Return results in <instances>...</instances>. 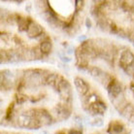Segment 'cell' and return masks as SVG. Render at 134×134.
Here are the masks:
<instances>
[{
	"instance_id": "obj_1",
	"label": "cell",
	"mask_w": 134,
	"mask_h": 134,
	"mask_svg": "<svg viewBox=\"0 0 134 134\" xmlns=\"http://www.w3.org/2000/svg\"><path fill=\"white\" fill-rule=\"evenodd\" d=\"M29 114L31 117H36L40 121L42 126H47L53 124V117L50 114V112L46 109H41V108H36L29 111Z\"/></svg>"
},
{
	"instance_id": "obj_2",
	"label": "cell",
	"mask_w": 134,
	"mask_h": 134,
	"mask_svg": "<svg viewBox=\"0 0 134 134\" xmlns=\"http://www.w3.org/2000/svg\"><path fill=\"white\" fill-rule=\"evenodd\" d=\"M119 63L122 69H125L127 66L134 63V54L128 49L121 51L119 57Z\"/></svg>"
},
{
	"instance_id": "obj_3",
	"label": "cell",
	"mask_w": 134,
	"mask_h": 134,
	"mask_svg": "<svg viewBox=\"0 0 134 134\" xmlns=\"http://www.w3.org/2000/svg\"><path fill=\"white\" fill-rule=\"evenodd\" d=\"M108 93L110 95V98L113 99V98H116L117 96L121 95V93H124L122 91V87H121V83L119 82L116 79H113V81L110 83V85L108 86L107 87Z\"/></svg>"
},
{
	"instance_id": "obj_4",
	"label": "cell",
	"mask_w": 134,
	"mask_h": 134,
	"mask_svg": "<svg viewBox=\"0 0 134 134\" xmlns=\"http://www.w3.org/2000/svg\"><path fill=\"white\" fill-rule=\"evenodd\" d=\"M26 33L28 37H30V38H39L44 33V29L38 23L32 20L28 28H27Z\"/></svg>"
},
{
	"instance_id": "obj_5",
	"label": "cell",
	"mask_w": 134,
	"mask_h": 134,
	"mask_svg": "<svg viewBox=\"0 0 134 134\" xmlns=\"http://www.w3.org/2000/svg\"><path fill=\"white\" fill-rule=\"evenodd\" d=\"M74 85H75V87L77 90L78 93L82 95V96H85L90 91V85L81 77H75Z\"/></svg>"
},
{
	"instance_id": "obj_6",
	"label": "cell",
	"mask_w": 134,
	"mask_h": 134,
	"mask_svg": "<svg viewBox=\"0 0 134 134\" xmlns=\"http://www.w3.org/2000/svg\"><path fill=\"white\" fill-rule=\"evenodd\" d=\"M88 110L94 116H96V115H103L106 112V110H107V106H106L105 102H103L101 99H99L96 102L91 104L90 107H88Z\"/></svg>"
},
{
	"instance_id": "obj_7",
	"label": "cell",
	"mask_w": 134,
	"mask_h": 134,
	"mask_svg": "<svg viewBox=\"0 0 134 134\" xmlns=\"http://www.w3.org/2000/svg\"><path fill=\"white\" fill-rule=\"evenodd\" d=\"M54 110H57L55 113L62 120H67L71 116V108L70 105H68V104L62 103L61 105H57V107L54 108Z\"/></svg>"
},
{
	"instance_id": "obj_8",
	"label": "cell",
	"mask_w": 134,
	"mask_h": 134,
	"mask_svg": "<svg viewBox=\"0 0 134 134\" xmlns=\"http://www.w3.org/2000/svg\"><path fill=\"white\" fill-rule=\"evenodd\" d=\"M111 101H112V103L114 105V107L117 109V111H119V113H121L128 104L127 100H126V98H125L124 93H121V95L117 96L116 98L111 99Z\"/></svg>"
},
{
	"instance_id": "obj_9",
	"label": "cell",
	"mask_w": 134,
	"mask_h": 134,
	"mask_svg": "<svg viewBox=\"0 0 134 134\" xmlns=\"http://www.w3.org/2000/svg\"><path fill=\"white\" fill-rule=\"evenodd\" d=\"M17 125L20 127L24 128H28L29 124L31 121V115L29 113H23V114L19 115V117L17 118Z\"/></svg>"
},
{
	"instance_id": "obj_10",
	"label": "cell",
	"mask_w": 134,
	"mask_h": 134,
	"mask_svg": "<svg viewBox=\"0 0 134 134\" xmlns=\"http://www.w3.org/2000/svg\"><path fill=\"white\" fill-rule=\"evenodd\" d=\"M124 128V124L120 121H112L109 124L108 132L110 134H121Z\"/></svg>"
},
{
	"instance_id": "obj_11",
	"label": "cell",
	"mask_w": 134,
	"mask_h": 134,
	"mask_svg": "<svg viewBox=\"0 0 134 134\" xmlns=\"http://www.w3.org/2000/svg\"><path fill=\"white\" fill-rule=\"evenodd\" d=\"M31 20L30 18L28 17H24V16H20L19 15L18 16V19H17V24H18V27H19V30L20 31H26L28 26H29V24H31Z\"/></svg>"
},
{
	"instance_id": "obj_12",
	"label": "cell",
	"mask_w": 134,
	"mask_h": 134,
	"mask_svg": "<svg viewBox=\"0 0 134 134\" xmlns=\"http://www.w3.org/2000/svg\"><path fill=\"white\" fill-rule=\"evenodd\" d=\"M58 76L59 75L57 73H55V72H51V71L48 70L46 75H45V85H49V86L54 87Z\"/></svg>"
},
{
	"instance_id": "obj_13",
	"label": "cell",
	"mask_w": 134,
	"mask_h": 134,
	"mask_svg": "<svg viewBox=\"0 0 134 134\" xmlns=\"http://www.w3.org/2000/svg\"><path fill=\"white\" fill-rule=\"evenodd\" d=\"M39 48H40L41 52L43 53L44 55H48L51 54V52L53 50V44L51 41H45V42H41L39 44Z\"/></svg>"
},
{
	"instance_id": "obj_14",
	"label": "cell",
	"mask_w": 134,
	"mask_h": 134,
	"mask_svg": "<svg viewBox=\"0 0 134 134\" xmlns=\"http://www.w3.org/2000/svg\"><path fill=\"white\" fill-rule=\"evenodd\" d=\"M121 115L125 119H129L134 115V105L131 103H128L126 105V107L124 108V110L121 112Z\"/></svg>"
},
{
	"instance_id": "obj_15",
	"label": "cell",
	"mask_w": 134,
	"mask_h": 134,
	"mask_svg": "<svg viewBox=\"0 0 134 134\" xmlns=\"http://www.w3.org/2000/svg\"><path fill=\"white\" fill-rule=\"evenodd\" d=\"M15 103H10L9 105V107L7 109V112L6 114H5V121H10L13 120V117H14V114H15Z\"/></svg>"
},
{
	"instance_id": "obj_16",
	"label": "cell",
	"mask_w": 134,
	"mask_h": 134,
	"mask_svg": "<svg viewBox=\"0 0 134 134\" xmlns=\"http://www.w3.org/2000/svg\"><path fill=\"white\" fill-rule=\"evenodd\" d=\"M0 57H1V62H3V63L10 62V61H11L10 50L1 49V52H0Z\"/></svg>"
},
{
	"instance_id": "obj_17",
	"label": "cell",
	"mask_w": 134,
	"mask_h": 134,
	"mask_svg": "<svg viewBox=\"0 0 134 134\" xmlns=\"http://www.w3.org/2000/svg\"><path fill=\"white\" fill-rule=\"evenodd\" d=\"M27 99H28V96L24 93L18 92V93H16V95H15V103L19 104V105H23L24 103H25L27 101Z\"/></svg>"
},
{
	"instance_id": "obj_18",
	"label": "cell",
	"mask_w": 134,
	"mask_h": 134,
	"mask_svg": "<svg viewBox=\"0 0 134 134\" xmlns=\"http://www.w3.org/2000/svg\"><path fill=\"white\" fill-rule=\"evenodd\" d=\"M42 126L40 121L37 119L36 117H31V121L29 124L28 129H39Z\"/></svg>"
},
{
	"instance_id": "obj_19",
	"label": "cell",
	"mask_w": 134,
	"mask_h": 134,
	"mask_svg": "<svg viewBox=\"0 0 134 134\" xmlns=\"http://www.w3.org/2000/svg\"><path fill=\"white\" fill-rule=\"evenodd\" d=\"M103 72L104 71H102L99 67H96V66L91 67V69H90V73H91V75L92 76V77L96 78V79H99V77L102 75Z\"/></svg>"
},
{
	"instance_id": "obj_20",
	"label": "cell",
	"mask_w": 134,
	"mask_h": 134,
	"mask_svg": "<svg viewBox=\"0 0 134 134\" xmlns=\"http://www.w3.org/2000/svg\"><path fill=\"white\" fill-rule=\"evenodd\" d=\"M32 52H33L34 59H41V58H43L44 54H43V53L41 52L39 46L32 48Z\"/></svg>"
},
{
	"instance_id": "obj_21",
	"label": "cell",
	"mask_w": 134,
	"mask_h": 134,
	"mask_svg": "<svg viewBox=\"0 0 134 134\" xmlns=\"http://www.w3.org/2000/svg\"><path fill=\"white\" fill-rule=\"evenodd\" d=\"M91 124L94 126H101L103 124V120L101 118H95L93 121H91Z\"/></svg>"
},
{
	"instance_id": "obj_22",
	"label": "cell",
	"mask_w": 134,
	"mask_h": 134,
	"mask_svg": "<svg viewBox=\"0 0 134 134\" xmlns=\"http://www.w3.org/2000/svg\"><path fill=\"white\" fill-rule=\"evenodd\" d=\"M39 39H40V43H41V42H45V41H51V37L49 36L47 33L44 32V33L39 37Z\"/></svg>"
},
{
	"instance_id": "obj_23",
	"label": "cell",
	"mask_w": 134,
	"mask_h": 134,
	"mask_svg": "<svg viewBox=\"0 0 134 134\" xmlns=\"http://www.w3.org/2000/svg\"><path fill=\"white\" fill-rule=\"evenodd\" d=\"M84 5H85L84 1H76V3H75V6H76V10H77V11H81L82 9H83Z\"/></svg>"
},
{
	"instance_id": "obj_24",
	"label": "cell",
	"mask_w": 134,
	"mask_h": 134,
	"mask_svg": "<svg viewBox=\"0 0 134 134\" xmlns=\"http://www.w3.org/2000/svg\"><path fill=\"white\" fill-rule=\"evenodd\" d=\"M1 41L2 42H5V43H8L10 41V36L7 33H2L1 34Z\"/></svg>"
},
{
	"instance_id": "obj_25",
	"label": "cell",
	"mask_w": 134,
	"mask_h": 134,
	"mask_svg": "<svg viewBox=\"0 0 134 134\" xmlns=\"http://www.w3.org/2000/svg\"><path fill=\"white\" fill-rule=\"evenodd\" d=\"M59 58H60L61 60L63 61V62H69V61L71 60V58L68 55H65V54H59Z\"/></svg>"
},
{
	"instance_id": "obj_26",
	"label": "cell",
	"mask_w": 134,
	"mask_h": 134,
	"mask_svg": "<svg viewBox=\"0 0 134 134\" xmlns=\"http://www.w3.org/2000/svg\"><path fill=\"white\" fill-rule=\"evenodd\" d=\"M68 134H83L81 129H77V128H71Z\"/></svg>"
},
{
	"instance_id": "obj_27",
	"label": "cell",
	"mask_w": 134,
	"mask_h": 134,
	"mask_svg": "<svg viewBox=\"0 0 134 134\" xmlns=\"http://www.w3.org/2000/svg\"><path fill=\"white\" fill-rule=\"evenodd\" d=\"M14 42H15V44H16V45H19L20 47V45L23 44V40L20 39V37H18V36L14 37Z\"/></svg>"
},
{
	"instance_id": "obj_28",
	"label": "cell",
	"mask_w": 134,
	"mask_h": 134,
	"mask_svg": "<svg viewBox=\"0 0 134 134\" xmlns=\"http://www.w3.org/2000/svg\"><path fill=\"white\" fill-rule=\"evenodd\" d=\"M86 24H87V27L91 26V20H90V19H87V20H86Z\"/></svg>"
},
{
	"instance_id": "obj_29",
	"label": "cell",
	"mask_w": 134,
	"mask_h": 134,
	"mask_svg": "<svg viewBox=\"0 0 134 134\" xmlns=\"http://www.w3.org/2000/svg\"><path fill=\"white\" fill-rule=\"evenodd\" d=\"M130 121L132 122V124H134V115L130 118Z\"/></svg>"
},
{
	"instance_id": "obj_30",
	"label": "cell",
	"mask_w": 134,
	"mask_h": 134,
	"mask_svg": "<svg viewBox=\"0 0 134 134\" xmlns=\"http://www.w3.org/2000/svg\"><path fill=\"white\" fill-rule=\"evenodd\" d=\"M55 134H66L65 132H63V131H58L57 133H55Z\"/></svg>"
},
{
	"instance_id": "obj_31",
	"label": "cell",
	"mask_w": 134,
	"mask_h": 134,
	"mask_svg": "<svg viewBox=\"0 0 134 134\" xmlns=\"http://www.w3.org/2000/svg\"><path fill=\"white\" fill-rule=\"evenodd\" d=\"M1 134H7V132H5V131H3V132H1Z\"/></svg>"
},
{
	"instance_id": "obj_32",
	"label": "cell",
	"mask_w": 134,
	"mask_h": 134,
	"mask_svg": "<svg viewBox=\"0 0 134 134\" xmlns=\"http://www.w3.org/2000/svg\"><path fill=\"white\" fill-rule=\"evenodd\" d=\"M16 134H26V133H16Z\"/></svg>"
},
{
	"instance_id": "obj_33",
	"label": "cell",
	"mask_w": 134,
	"mask_h": 134,
	"mask_svg": "<svg viewBox=\"0 0 134 134\" xmlns=\"http://www.w3.org/2000/svg\"><path fill=\"white\" fill-rule=\"evenodd\" d=\"M133 45H134V42H133Z\"/></svg>"
}]
</instances>
